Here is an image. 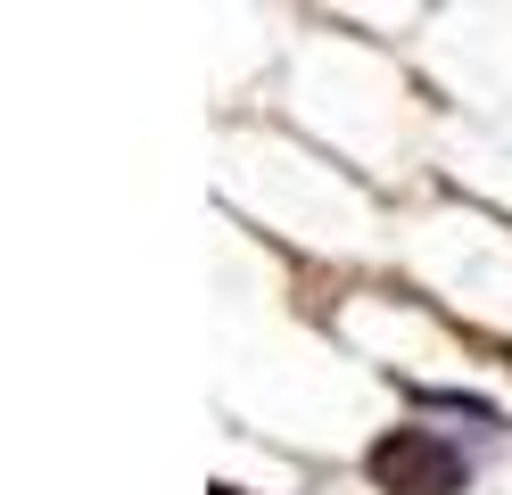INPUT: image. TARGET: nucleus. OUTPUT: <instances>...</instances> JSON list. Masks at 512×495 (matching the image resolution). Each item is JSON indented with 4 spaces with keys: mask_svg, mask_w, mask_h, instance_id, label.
Returning a JSON list of instances; mask_svg holds the SVG:
<instances>
[{
    "mask_svg": "<svg viewBox=\"0 0 512 495\" xmlns=\"http://www.w3.org/2000/svg\"><path fill=\"white\" fill-rule=\"evenodd\" d=\"M380 479H389V487H405V479H422V487L438 495V487L455 479V471H446V454H430V446H413V438H397V446H380Z\"/></svg>",
    "mask_w": 512,
    "mask_h": 495,
    "instance_id": "f257e3e1",
    "label": "nucleus"
}]
</instances>
